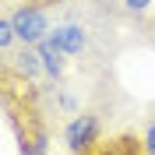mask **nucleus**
Returning <instances> with one entry per match:
<instances>
[{"label": "nucleus", "instance_id": "f257e3e1", "mask_svg": "<svg viewBox=\"0 0 155 155\" xmlns=\"http://www.w3.org/2000/svg\"><path fill=\"white\" fill-rule=\"evenodd\" d=\"M11 21H14V28H18V42H25V46H39V42L53 32L49 11L39 7V4H18V7L11 11Z\"/></svg>", "mask_w": 155, "mask_h": 155}, {"label": "nucleus", "instance_id": "1a4fd4ad", "mask_svg": "<svg viewBox=\"0 0 155 155\" xmlns=\"http://www.w3.org/2000/svg\"><path fill=\"white\" fill-rule=\"evenodd\" d=\"M124 7L130 11V14H145V11L152 7V0H124Z\"/></svg>", "mask_w": 155, "mask_h": 155}, {"label": "nucleus", "instance_id": "0eeeda50", "mask_svg": "<svg viewBox=\"0 0 155 155\" xmlns=\"http://www.w3.org/2000/svg\"><path fill=\"white\" fill-rule=\"evenodd\" d=\"M14 46H21V42H18V28H14L11 14H4V18H0V49H4V53H11Z\"/></svg>", "mask_w": 155, "mask_h": 155}, {"label": "nucleus", "instance_id": "f03ea898", "mask_svg": "<svg viewBox=\"0 0 155 155\" xmlns=\"http://www.w3.org/2000/svg\"><path fill=\"white\" fill-rule=\"evenodd\" d=\"M99 141V116L92 113H78L71 116V124L64 127V145L71 155H88Z\"/></svg>", "mask_w": 155, "mask_h": 155}, {"label": "nucleus", "instance_id": "20e7f679", "mask_svg": "<svg viewBox=\"0 0 155 155\" xmlns=\"http://www.w3.org/2000/svg\"><path fill=\"white\" fill-rule=\"evenodd\" d=\"M49 39H53L67 57H81V53L88 49V32H85V25H78V21H64V25H57V28L49 32Z\"/></svg>", "mask_w": 155, "mask_h": 155}, {"label": "nucleus", "instance_id": "39448f33", "mask_svg": "<svg viewBox=\"0 0 155 155\" xmlns=\"http://www.w3.org/2000/svg\"><path fill=\"white\" fill-rule=\"evenodd\" d=\"M35 49H39V60H42V71H46V78L53 81V85H60V81H64V74H67V53H64V49H60L49 35L42 39Z\"/></svg>", "mask_w": 155, "mask_h": 155}, {"label": "nucleus", "instance_id": "6e6552de", "mask_svg": "<svg viewBox=\"0 0 155 155\" xmlns=\"http://www.w3.org/2000/svg\"><path fill=\"white\" fill-rule=\"evenodd\" d=\"M141 155H155V120L148 124L145 137H141Z\"/></svg>", "mask_w": 155, "mask_h": 155}, {"label": "nucleus", "instance_id": "7ed1b4c3", "mask_svg": "<svg viewBox=\"0 0 155 155\" xmlns=\"http://www.w3.org/2000/svg\"><path fill=\"white\" fill-rule=\"evenodd\" d=\"M4 57H7V74H21V81H28V85H35L39 78L46 74L35 46H25V42H21L18 49H11V53H4Z\"/></svg>", "mask_w": 155, "mask_h": 155}, {"label": "nucleus", "instance_id": "423d86ee", "mask_svg": "<svg viewBox=\"0 0 155 155\" xmlns=\"http://www.w3.org/2000/svg\"><path fill=\"white\" fill-rule=\"evenodd\" d=\"M18 148H21V155H49V137H46V130L42 127H35V130H21L18 134Z\"/></svg>", "mask_w": 155, "mask_h": 155}]
</instances>
